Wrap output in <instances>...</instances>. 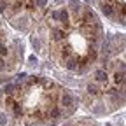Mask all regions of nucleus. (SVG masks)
Segmentation results:
<instances>
[{"instance_id": "f03ea898", "label": "nucleus", "mask_w": 126, "mask_h": 126, "mask_svg": "<svg viewBox=\"0 0 126 126\" xmlns=\"http://www.w3.org/2000/svg\"><path fill=\"white\" fill-rule=\"evenodd\" d=\"M94 77H96L98 82H103V81H107V72H105V70H96Z\"/></svg>"}, {"instance_id": "1a4fd4ad", "label": "nucleus", "mask_w": 126, "mask_h": 126, "mask_svg": "<svg viewBox=\"0 0 126 126\" xmlns=\"http://www.w3.org/2000/svg\"><path fill=\"white\" fill-rule=\"evenodd\" d=\"M60 114H61V112H60V109H53V110H51V114H49V117H51V119H56V117H60Z\"/></svg>"}, {"instance_id": "2eb2a0df", "label": "nucleus", "mask_w": 126, "mask_h": 126, "mask_svg": "<svg viewBox=\"0 0 126 126\" xmlns=\"http://www.w3.org/2000/svg\"><path fill=\"white\" fill-rule=\"evenodd\" d=\"M117 9L121 11V14H126V5H124V4H121V5H119Z\"/></svg>"}, {"instance_id": "9d476101", "label": "nucleus", "mask_w": 126, "mask_h": 126, "mask_svg": "<svg viewBox=\"0 0 126 126\" xmlns=\"http://www.w3.org/2000/svg\"><path fill=\"white\" fill-rule=\"evenodd\" d=\"M21 5H25L26 9H32V7L35 5V2H33V0H23V4H21Z\"/></svg>"}, {"instance_id": "4468645a", "label": "nucleus", "mask_w": 126, "mask_h": 126, "mask_svg": "<svg viewBox=\"0 0 126 126\" xmlns=\"http://www.w3.org/2000/svg\"><path fill=\"white\" fill-rule=\"evenodd\" d=\"M0 124H7V117L4 114H0Z\"/></svg>"}, {"instance_id": "6e6552de", "label": "nucleus", "mask_w": 126, "mask_h": 126, "mask_svg": "<svg viewBox=\"0 0 126 126\" xmlns=\"http://www.w3.org/2000/svg\"><path fill=\"white\" fill-rule=\"evenodd\" d=\"M88 93H89V94H98L96 84H89V86H88Z\"/></svg>"}, {"instance_id": "f8f14e48", "label": "nucleus", "mask_w": 126, "mask_h": 126, "mask_svg": "<svg viewBox=\"0 0 126 126\" xmlns=\"http://www.w3.org/2000/svg\"><path fill=\"white\" fill-rule=\"evenodd\" d=\"M47 4V0H35V5H39V7H44Z\"/></svg>"}, {"instance_id": "0eeeda50", "label": "nucleus", "mask_w": 126, "mask_h": 126, "mask_svg": "<svg viewBox=\"0 0 126 126\" xmlns=\"http://www.w3.org/2000/svg\"><path fill=\"white\" fill-rule=\"evenodd\" d=\"M60 19L65 23V25H68V12H67V11H61V12H60Z\"/></svg>"}, {"instance_id": "f257e3e1", "label": "nucleus", "mask_w": 126, "mask_h": 126, "mask_svg": "<svg viewBox=\"0 0 126 126\" xmlns=\"http://www.w3.org/2000/svg\"><path fill=\"white\" fill-rule=\"evenodd\" d=\"M61 105H63V107H68V109H70V107L74 105V98L70 96L68 93H65V94L61 96Z\"/></svg>"}, {"instance_id": "423d86ee", "label": "nucleus", "mask_w": 126, "mask_h": 126, "mask_svg": "<svg viewBox=\"0 0 126 126\" xmlns=\"http://www.w3.org/2000/svg\"><path fill=\"white\" fill-rule=\"evenodd\" d=\"M77 65H79V63H77L75 60H68V61H67V68H68V70H75Z\"/></svg>"}, {"instance_id": "20e7f679", "label": "nucleus", "mask_w": 126, "mask_h": 126, "mask_svg": "<svg viewBox=\"0 0 126 126\" xmlns=\"http://www.w3.org/2000/svg\"><path fill=\"white\" fill-rule=\"evenodd\" d=\"M114 81H116V84H123L124 82V74L123 72H116L114 74Z\"/></svg>"}, {"instance_id": "7ed1b4c3", "label": "nucleus", "mask_w": 126, "mask_h": 126, "mask_svg": "<svg viewBox=\"0 0 126 126\" xmlns=\"http://www.w3.org/2000/svg\"><path fill=\"white\" fill-rule=\"evenodd\" d=\"M102 12L105 16H112V5L110 4H102Z\"/></svg>"}, {"instance_id": "ddd939ff", "label": "nucleus", "mask_w": 126, "mask_h": 126, "mask_svg": "<svg viewBox=\"0 0 126 126\" xmlns=\"http://www.w3.org/2000/svg\"><path fill=\"white\" fill-rule=\"evenodd\" d=\"M14 93V86H7L5 88V94H12Z\"/></svg>"}, {"instance_id": "f3484780", "label": "nucleus", "mask_w": 126, "mask_h": 126, "mask_svg": "<svg viewBox=\"0 0 126 126\" xmlns=\"http://www.w3.org/2000/svg\"><path fill=\"white\" fill-rule=\"evenodd\" d=\"M5 68V65H4V60H0V70H4Z\"/></svg>"}, {"instance_id": "dca6fc26", "label": "nucleus", "mask_w": 126, "mask_h": 126, "mask_svg": "<svg viewBox=\"0 0 126 126\" xmlns=\"http://www.w3.org/2000/svg\"><path fill=\"white\" fill-rule=\"evenodd\" d=\"M0 54H2V56H4V54H7V49H5V47H4V46H2V47H0Z\"/></svg>"}, {"instance_id": "39448f33", "label": "nucleus", "mask_w": 126, "mask_h": 126, "mask_svg": "<svg viewBox=\"0 0 126 126\" xmlns=\"http://www.w3.org/2000/svg\"><path fill=\"white\" fill-rule=\"evenodd\" d=\"M65 39V32L63 30H56L54 32V40H63Z\"/></svg>"}, {"instance_id": "9b49d317", "label": "nucleus", "mask_w": 126, "mask_h": 126, "mask_svg": "<svg viewBox=\"0 0 126 126\" xmlns=\"http://www.w3.org/2000/svg\"><path fill=\"white\" fill-rule=\"evenodd\" d=\"M12 107H14V114H16V116H19V114H21V107H19L18 103H14Z\"/></svg>"}]
</instances>
